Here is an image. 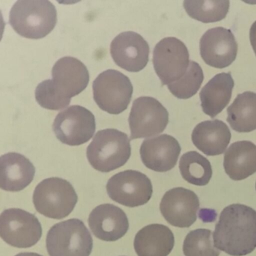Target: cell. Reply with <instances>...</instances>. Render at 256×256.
<instances>
[{
  "label": "cell",
  "mask_w": 256,
  "mask_h": 256,
  "mask_svg": "<svg viewBox=\"0 0 256 256\" xmlns=\"http://www.w3.org/2000/svg\"><path fill=\"white\" fill-rule=\"evenodd\" d=\"M216 248L232 256H244L256 248V211L233 204L220 215L214 232Z\"/></svg>",
  "instance_id": "obj_1"
},
{
  "label": "cell",
  "mask_w": 256,
  "mask_h": 256,
  "mask_svg": "<svg viewBox=\"0 0 256 256\" xmlns=\"http://www.w3.org/2000/svg\"><path fill=\"white\" fill-rule=\"evenodd\" d=\"M56 22V7L47 0H20L10 11V24L26 38H44L54 29Z\"/></svg>",
  "instance_id": "obj_2"
},
{
  "label": "cell",
  "mask_w": 256,
  "mask_h": 256,
  "mask_svg": "<svg viewBox=\"0 0 256 256\" xmlns=\"http://www.w3.org/2000/svg\"><path fill=\"white\" fill-rule=\"evenodd\" d=\"M128 136L115 128L100 130L86 149V157L94 168L108 172L124 166L131 156Z\"/></svg>",
  "instance_id": "obj_3"
},
{
  "label": "cell",
  "mask_w": 256,
  "mask_h": 256,
  "mask_svg": "<svg viewBox=\"0 0 256 256\" xmlns=\"http://www.w3.org/2000/svg\"><path fill=\"white\" fill-rule=\"evenodd\" d=\"M92 246L90 232L78 218L56 223L50 228L46 238L50 256H90Z\"/></svg>",
  "instance_id": "obj_4"
},
{
  "label": "cell",
  "mask_w": 256,
  "mask_h": 256,
  "mask_svg": "<svg viewBox=\"0 0 256 256\" xmlns=\"http://www.w3.org/2000/svg\"><path fill=\"white\" fill-rule=\"evenodd\" d=\"M74 187L66 180L50 178L38 184L34 190L36 210L44 216L61 220L68 216L78 202Z\"/></svg>",
  "instance_id": "obj_5"
},
{
  "label": "cell",
  "mask_w": 256,
  "mask_h": 256,
  "mask_svg": "<svg viewBox=\"0 0 256 256\" xmlns=\"http://www.w3.org/2000/svg\"><path fill=\"white\" fill-rule=\"evenodd\" d=\"M94 98L97 106L110 114H120L131 102V80L120 72L108 70L98 74L92 84Z\"/></svg>",
  "instance_id": "obj_6"
},
{
  "label": "cell",
  "mask_w": 256,
  "mask_h": 256,
  "mask_svg": "<svg viewBox=\"0 0 256 256\" xmlns=\"http://www.w3.org/2000/svg\"><path fill=\"white\" fill-rule=\"evenodd\" d=\"M0 235L8 245L30 248L41 239L42 227L36 216L18 208L4 210L0 216Z\"/></svg>",
  "instance_id": "obj_7"
},
{
  "label": "cell",
  "mask_w": 256,
  "mask_h": 256,
  "mask_svg": "<svg viewBox=\"0 0 256 256\" xmlns=\"http://www.w3.org/2000/svg\"><path fill=\"white\" fill-rule=\"evenodd\" d=\"M152 64L162 84H172L180 80L188 70L190 64L188 49L178 38H163L154 48Z\"/></svg>",
  "instance_id": "obj_8"
},
{
  "label": "cell",
  "mask_w": 256,
  "mask_h": 256,
  "mask_svg": "<svg viewBox=\"0 0 256 256\" xmlns=\"http://www.w3.org/2000/svg\"><path fill=\"white\" fill-rule=\"evenodd\" d=\"M167 109L156 98L142 96L133 102L128 118L130 140L146 138L164 132L168 124Z\"/></svg>",
  "instance_id": "obj_9"
},
{
  "label": "cell",
  "mask_w": 256,
  "mask_h": 256,
  "mask_svg": "<svg viewBox=\"0 0 256 256\" xmlns=\"http://www.w3.org/2000/svg\"><path fill=\"white\" fill-rule=\"evenodd\" d=\"M95 116L80 106H72L56 115L53 131L58 140L70 146L89 142L96 131Z\"/></svg>",
  "instance_id": "obj_10"
},
{
  "label": "cell",
  "mask_w": 256,
  "mask_h": 256,
  "mask_svg": "<svg viewBox=\"0 0 256 256\" xmlns=\"http://www.w3.org/2000/svg\"><path fill=\"white\" fill-rule=\"evenodd\" d=\"M106 188L110 198L128 208L145 204L152 194L150 180L138 170H127L116 174L108 181Z\"/></svg>",
  "instance_id": "obj_11"
},
{
  "label": "cell",
  "mask_w": 256,
  "mask_h": 256,
  "mask_svg": "<svg viewBox=\"0 0 256 256\" xmlns=\"http://www.w3.org/2000/svg\"><path fill=\"white\" fill-rule=\"evenodd\" d=\"M200 208L194 192L182 187L166 192L160 203V211L166 221L178 228H190L197 220Z\"/></svg>",
  "instance_id": "obj_12"
},
{
  "label": "cell",
  "mask_w": 256,
  "mask_h": 256,
  "mask_svg": "<svg viewBox=\"0 0 256 256\" xmlns=\"http://www.w3.org/2000/svg\"><path fill=\"white\" fill-rule=\"evenodd\" d=\"M238 46L230 30L215 28L206 31L200 40V54L205 64L216 68L232 65Z\"/></svg>",
  "instance_id": "obj_13"
},
{
  "label": "cell",
  "mask_w": 256,
  "mask_h": 256,
  "mask_svg": "<svg viewBox=\"0 0 256 256\" xmlns=\"http://www.w3.org/2000/svg\"><path fill=\"white\" fill-rule=\"evenodd\" d=\"M110 55L115 64L122 70L138 72L149 62V44L137 32H122L112 41Z\"/></svg>",
  "instance_id": "obj_14"
},
{
  "label": "cell",
  "mask_w": 256,
  "mask_h": 256,
  "mask_svg": "<svg viewBox=\"0 0 256 256\" xmlns=\"http://www.w3.org/2000/svg\"><path fill=\"white\" fill-rule=\"evenodd\" d=\"M52 82L60 95L66 100L83 92L90 82L86 66L74 58H61L52 68Z\"/></svg>",
  "instance_id": "obj_15"
},
{
  "label": "cell",
  "mask_w": 256,
  "mask_h": 256,
  "mask_svg": "<svg viewBox=\"0 0 256 256\" xmlns=\"http://www.w3.org/2000/svg\"><path fill=\"white\" fill-rule=\"evenodd\" d=\"M180 152L179 142L166 134L144 140L140 149L142 162L148 168L156 172L174 168Z\"/></svg>",
  "instance_id": "obj_16"
},
{
  "label": "cell",
  "mask_w": 256,
  "mask_h": 256,
  "mask_svg": "<svg viewBox=\"0 0 256 256\" xmlns=\"http://www.w3.org/2000/svg\"><path fill=\"white\" fill-rule=\"evenodd\" d=\"M88 223L97 238L109 242L120 239L130 228L125 212L112 204H104L94 208L90 214Z\"/></svg>",
  "instance_id": "obj_17"
},
{
  "label": "cell",
  "mask_w": 256,
  "mask_h": 256,
  "mask_svg": "<svg viewBox=\"0 0 256 256\" xmlns=\"http://www.w3.org/2000/svg\"><path fill=\"white\" fill-rule=\"evenodd\" d=\"M36 168L30 160L18 152H8L0 158V186L8 192L24 190L34 180Z\"/></svg>",
  "instance_id": "obj_18"
},
{
  "label": "cell",
  "mask_w": 256,
  "mask_h": 256,
  "mask_svg": "<svg viewBox=\"0 0 256 256\" xmlns=\"http://www.w3.org/2000/svg\"><path fill=\"white\" fill-rule=\"evenodd\" d=\"M232 138L228 126L218 120H206L198 124L192 133L194 146L209 156L222 154Z\"/></svg>",
  "instance_id": "obj_19"
},
{
  "label": "cell",
  "mask_w": 256,
  "mask_h": 256,
  "mask_svg": "<svg viewBox=\"0 0 256 256\" xmlns=\"http://www.w3.org/2000/svg\"><path fill=\"white\" fill-rule=\"evenodd\" d=\"M174 236L164 224H151L134 236V248L138 256H168L174 246Z\"/></svg>",
  "instance_id": "obj_20"
},
{
  "label": "cell",
  "mask_w": 256,
  "mask_h": 256,
  "mask_svg": "<svg viewBox=\"0 0 256 256\" xmlns=\"http://www.w3.org/2000/svg\"><path fill=\"white\" fill-rule=\"evenodd\" d=\"M226 173L233 180H242L256 173V145L248 140L232 144L224 155Z\"/></svg>",
  "instance_id": "obj_21"
},
{
  "label": "cell",
  "mask_w": 256,
  "mask_h": 256,
  "mask_svg": "<svg viewBox=\"0 0 256 256\" xmlns=\"http://www.w3.org/2000/svg\"><path fill=\"white\" fill-rule=\"evenodd\" d=\"M234 82L230 73L214 76L200 92V106L205 114L211 118L221 113L230 102Z\"/></svg>",
  "instance_id": "obj_22"
},
{
  "label": "cell",
  "mask_w": 256,
  "mask_h": 256,
  "mask_svg": "<svg viewBox=\"0 0 256 256\" xmlns=\"http://www.w3.org/2000/svg\"><path fill=\"white\" fill-rule=\"evenodd\" d=\"M227 121L238 132H250L256 130V94H239L227 109Z\"/></svg>",
  "instance_id": "obj_23"
},
{
  "label": "cell",
  "mask_w": 256,
  "mask_h": 256,
  "mask_svg": "<svg viewBox=\"0 0 256 256\" xmlns=\"http://www.w3.org/2000/svg\"><path fill=\"white\" fill-rule=\"evenodd\" d=\"M182 178L192 185H208L212 175V166L208 158L196 151L186 152L179 164Z\"/></svg>",
  "instance_id": "obj_24"
},
{
  "label": "cell",
  "mask_w": 256,
  "mask_h": 256,
  "mask_svg": "<svg viewBox=\"0 0 256 256\" xmlns=\"http://www.w3.org/2000/svg\"><path fill=\"white\" fill-rule=\"evenodd\" d=\"M187 14L194 20L202 23H214L226 18L228 12L230 2L224 1H188L184 2Z\"/></svg>",
  "instance_id": "obj_25"
},
{
  "label": "cell",
  "mask_w": 256,
  "mask_h": 256,
  "mask_svg": "<svg viewBox=\"0 0 256 256\" xmlns=\"http://www.w3.org/2000/svg\"><path fill=\"white\" fill-rule=\"evenodd\" d=\"M212 232L199 228L191 230L184 240L182 251L185 256H218L220 250L214 245Z\"/></svg>",
  "instance_id": "obj_26"
},
{
  "label": "cell",
  "mask_w": 256,
  "mask_h": 256,
  "mask_svg": "<svg viewBox=\"0 0 256 256\" xmlns=\"http://www.w3.org/2000/svg\"><path fill=\"white\" fill-rule=\"evenodd\" d=\"M204 80V73L198 64L190 61L188 70L180 80L168 85L170 92L176 98L187 100L197 94Z\"/></svg>",
  "instance_id": "obj_27"
},
{
  "label": "cell",
  "mask_w": 256,
  "mask_h": 256,
  "mask_svg": "<svg viewBox=\"0 0 256 256\" xmlns=\"http://www.w3.org/2000/svg\"><path fill=\"white\" fill-rule=\"evenodd\" d=\"M35 96L38 104L48 110H62L68 107L71 102V100L60 95L52 80H46L40 83L36 89Z\"/></svg>",
  "instance_id": "obj_28"
},
{
  "label": "cell",
  "mask_w": 256,
  "mask_h": 256,
  "mask_svg": "<svg viewBox=\"0 0 256 256\" xmlns=\"http://www.w3.org/2000/svg\"><path fill=\"white\" fill-rule=\"evenodd\" d=\"M250 40L252 47L256 55V22L253 23L250 28Z\"/></svg>",
  "instance_id": "obj_29"
},
{
  "label": "cell",
  "mask_w": 256,
  "mask_h": 256,
  "mask_svg": "<svg viewBox=\"0 0 256 256\" xmlns=\"http://www.w3.org/2000/svg\"><path fill=\"white\" fill-rule=\"evenodd\" d=\"M16 256H42V254L35 252H22L16 254Z\"/></svg>",
  "instance_id": "obj_30"
},
{
  "label": "cell",
  "mask_w": 256,
  "mask_h": 256,
  "mask_svg": "<svg viewBox=\"0 0 256 256\" xmlns=\"http://www.w3.org/2000/svg\"></svg>",
  "instance_id": "obj_31"
}]
</instances>
